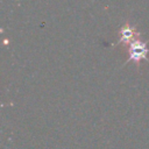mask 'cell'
<instances>
[{
	"mask_svg": "<svg viewBox=\"0 0 149 149\" xmlns=\"http://www.w3.org/2000/svg\"><path fill=\"white\" fill-rule=\"evenodd\" d=\"M128 61L127 62H134L136 68H140V62L142 59L148 61V54L149 48L146 42L141 41L139 37H136L129 45H128Z\"/></svg>",
	"mask_w": 149,
	"mask_h": 149,
	"instance_id": "1",
	"label": "cell"
},
{
	"mask_svg": "<svg viewBox=\"0 0 149 149\" xmlns=\"http://www.w3.org/2000/svg\"><path fill=\"white\" fill-rule=\"evenodd\" d=\"M137 35H139V33L136 31V28L134 26L125 24L120 30V37H119V42L118 43H121V44L128 47L136 38Z\"/></svg>",
	"mask_w": 149,
	"mask_h": 149,
	"instance_id": "2",
	"label": "cell"
}]
</instances>
